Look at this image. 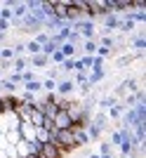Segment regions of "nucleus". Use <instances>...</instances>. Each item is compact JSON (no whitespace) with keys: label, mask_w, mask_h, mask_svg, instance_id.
Instances as JSON below:
<instances>
[{"label":"nucleus","mask_w":146,"mask_h":158,"mask_svg":"<svg viewBox=\"0 0 146 158\" xmlns=\"http://www.w3.org/2000/svg\"><path fill=\"white\" fill-rule=\"evenodd\" d=\"M0 10H2V7H0Z\"/></svg>","instance_id":"nucleus-37"},{"label":"nucleus","mask_w":146,"mask_h":158,"mask_svg":"<svg viewBox=\"0 0 146 158\" xmlns=\"http://www.w3.org/2000/svg\"><path fill=\"white\" fill-rule=\"evenodd\" d=\"M50 61H54V64H61V61H64V54H61L59 50H57V52H54L52 57H50Z\"/></svg>","instance_id":"nucleus-28"},{"label":"nucleus","mask_w":146,"mask_h":158,"mask_svg":"<svg viewBox=\"0 0 146 158\" xmlns=\"http://www.w3.org/2000/svg\"><path fill=\"white\" fill-rule=\"evenodd\" d=\"M123 109H125V106L120 104H116V106H111V109H108V113H106V118H113V120H120L123 118Z\"/></svg>","instance_id":"nucleus-10"},{"label":"nucleus","mask_w":146,"mask_h":158,"mask_svg":"<svg viewBox=\"0 0 146 158\" xmlns=\"http://www.w3.org/2000/svg\"><path fill=\"white\" fill-rule=\"evenodd\" d=\"M0 85H2V90H7V92H14V90H17V85L10 83V80H0Z\"/></svg>","instance_id":"nucleus-26"},{"label":"nucleus","mask_w":146,"mask_h":158,"mask_svg":"<svg viewBox=\"0 0 146 158\" xmlns=\"http://www.w3.org/2000/svg\"><path fill=\"white\" fill-rule=\"evenodd\" d=\"M43 90H47V92H54V90H57V83H54V80H43Z\"/></svg>","instance_id":"nucleus-25"},{"label":"nucleus","mask_w":146,"mask_h":158,"mask_svg":"<svg viewBox=\"0 0 146 158\" xmlns=\"http://www.w3.org/2000/svg\"><path fill=\"white\" fill-rule=\"evenodd\" d=\"M132 45L139 50V52H144V47H146V38H144V31L139 33V35H134V40H132Z\"/></svg>","instance_id":"nucleus-17"},{"label":"nucleus","mask_w":146,"mask_h":158,"mask_svg":"<svg viewBox=\"0 0 146 158\" xmlns=\"http://www.w3.org/2000/svg\"><path fill=\"white\" fill-rule=\"evenodd\" d=\"M17 132H19L21 142H35V127L28 123V120H19V127H17Z\"/></svg>","instance_id":"nucleus-2"},{"label":"nucleus","mask_w":146,"mask_h":158,"mask_svg":"<svg viewBox=\"0 0 146 158\" xmlns=\"http://www.w3.org/2000/svg\"><path fill=\"white\" fill-rule=\"evenodd\" d=\"M101 43H99V45L101 47H106V50H111V47H113V38H111V35H101Z\"/></svg>","instance_id":"nucleus-24"},{"label":"nucleus","mask_w":146,"mask_h":158,"mask_svg":"<svg viewBox=\"0 0 146 158\" xmlns=\"http://www.w3.org/2000/svg\"><path fill=\"white\" fill-rule=\"evenodd\" d=\"M87 83V71H75V76H73V85H85Z\"/></svg>","instance_id":"nucleus-16"},{"label":"nucleus","mask_w":146,"mask_h":158,"mask_svg":"<svg viewBox=\"0 0 146 158\" xmlns=\"http://www.w3.org/2000/svg\"><path fill=\"white\" fill-rule=\"evenodd\" d=\"M83 52H87V57H92L97 52V40H85V45H83Z\"/></svg>","instance_id":"nucleus-18"},{"label":"nucleus","mask_w":146,"mask_h":158,"mask_svg":"<svg viewBox=\"0 0 146 158\" xmlns=\"http://www.w3.org/2000/svg\"><path fill=\"white\" fill-rule=\"evenodd\" d=\"M120 26V19H118V17H116V14H106V17H104V19H101V31H113V28H118Z\"/></svg>","instance_id":"nucleus-5"},{"label":"nucleus","mask_w":146,"mask_h":158,"mask_svg":"<svg viewBox=\"0 0 146 158\" xmlns=\"http://www.w3.org/2000/svg\"><path fill=\"white\" fill-rule=\"evenodd\" d=\"M26 158H40V156H38V153H31V156H26Z\"/></svg>","instance_id":"nucleus-31"},{"label":"nucleus","mask_w":146,"mask_h":158,"mask_svg":"<svg viewBox=\"0 0 146 158\" xmlns=\"http://www.w3.org/2000/svg\"><path fill=\"white\" fill-rule=\"evenodd\" d=\"M132 28H134V24H132V21H123V19H120V26H118V31H123V33H130V31H132Z\"/></svg>","instance_id":"nucleus-22"},{"label":"nucleus","mask_w":146,"mask_h":158,"mask_svg":"<svg viewBox=\"0 0 146 158\" xmlns=\"http://www.w3.org/2000/svg\"><path fill=\"white\" fill-rule=\"evenodd\" d=\"M0 78H2V71H0Z\"/></svg>","instance_id":"nucleus-36"},{"label":"nucleus","mask_w":146,"mask_h":158,"mask_svg":"<svg viewBox=\"0 0 146 158\" xmlns=\"http://www.w3.org/2000/svg\"><path fill=\"white\" fill-rule=\"evenodd\" d=\"M87 158H101V156H99V153H92V156H87Z\"/></svg>","instance_id":"nucleus-30"},{"label":"nucleus","mask_w":146,"mask_h":158,"mask_svg":"<svg viewBox=\"0 0 146 158\" xmlns=\"http://www.w3.org/2000/svg\"><path fill=\"white\" fill-rule=\"evenodd\" d=\"M24 47H26V52L31 54V57H35V54H40V45L35 43V40H28V43H24Z\"/></svg>","instance_id":"nucleus-15"},{"label":"nucleus","mask_w":146,"mask_h":158,"mask_svg":"<svg viewBox=\"0 0 146 158\" xmlns=\"http://www.w3.org/2000/svg\"><path fill=\"white\" fill-rule=\"evenodd\" d=\"M92 125H97L99 130H104V127L108 125V118H106V113H97V116L92 118Z\"/></svg>","instance_id":"nucleus-13"},{"label":"nucleus","mask_w":146,"mask_h":158,"mask_svg":"<svg viewBox=\"0 0 146 158\" xmlns=\"http://www.w3.org/2000/svg\"><path fill=\"white\" fill-rule=\"evenodd\" d=\"M59 69L61 71H75V59H64L59 64Z\"/></svg>","instance_id":"nucleus-19"},{"label":"nucleus","mask_w":146,"mask_h":158,"mask_svg":"<svg viewBox=\"0 0 146 158\" xmlns=\"http://www.w3.org/2000/svg\"><path fill=\"white\" fill-rule=\"evenodd\" d=\"M33 40H35V43H38L40 47H43V45H45V43H47V40H50V35H47L45 31H40V33H35V38H33Z\"/></svg>","instance_id":"nucleus-21"},{"label":"nucleus","mask_w":146,"mask_h":158,"mask_svg":"<svg viewBox=\"0 0 146 158\" xmlns=\"http://www.w3.org/2000/svg\"><path fill=\"white\" fill-rule=\"evenodd\" d=\"M40 158H64V151H61L57 144L47 142V144H40V151H38Z\"/></svg>","instance_id":"nucleus-3"},{"label":"nucleus","mask_w":146,"mask_h":158,"mask_svg":"<svg viewBox=\"0 0 146 158\" xmlns=\"http://www.w3.org/2000/svg\"><path fill=\"white\" fill-rule=\"evenodd\" d=\"M120 139H123V130H116V132L111 135V139H108V142H111V146H118Z\"/></svg>","instance_id":"nucleus-23"},{"label":"nucleus","mask_w":146,"mask_h":158,"mask_svg":"<svg viewBox=\"0 0 146 158\" xmlns=\"http://www.w3.org/2000/svg\"><path fill=\"white\" fill-rule=\"evenodd\" d=\"M101 158H113V153H108V156H101Z\"/></svg>","instance_id":"nucleus-33"},{"label":"nucleus","mask_w":146,"mask_h":158,"mask_svg":"<svg viewBox=\"0 0 146 158\" xmlns=\"http://www.w3.org/2000/svg\"><path fill=\"white\" fill-rule=\"evenodd\" d=\"M26 64H28V57H19V59H14L12 61L14 73H24V71H26Z\"/></svg>","instance_id":"nucleus-11"},{"label":"nucleus","mask_w":146,"mask_h":158,"mask_svg":"<svg viewBox=\"0 0 146 158\" xmlns=\"http://www.w3.org/2000/svg\"><path fill=\"white\" fill-rule=\"evenodd\" d=\"M73 90H75V85H73V80H57V90H54V92H57V97H66V94H71Z\"/></svg>","instance_id":"nucleus-4"},{"label":"nucleus","mask_w":146,"mask_h":158,"mask_svg":"<svg viewBox=\"0 0 146 158\" xmlns=\"http://www.w3.org/2000/svg\"><path fill=\"white\" fill-rule=\"evenodd\" d=\"M0 59H2V50H0Z\"/></svg>","instance_id":"nucleus-34"},{"label":"nucleus","mask_w":146,"mask_h":158,"mask_svg":"<svg viewBox=\"0 0 146 158\" xmlns=\"http://www.w3.org/2000/svg\"><path fill=\"white\" fill-rule=\"evenodd\" d=\"M28 64L35 66V69H47L50 57H45V54H35V57H28Z\"/></svg>","instance_id":"nucleus-7"},{"label":"nucleus","mask_w":146,"mask_h":158,"mask_svg":"<svg viewBox=\"0 0 146 158\" xmlns=\"http://www.w3.org/2000/svg\"><path fill=\"white\" fill-rule=\"evenodd\" d=\"M26 12H28V7H26V2H17V5L12 7V19H24L26 17Z\"/></svg>","instance_id":"nucleus-8"},{"label":"nucleus","mask_w":146,"mask_h":158,"mask_svg":"<svg viewBox=\"0 0 146 158\" xmlns=\"http://www.w3.org/2000/svg\"><path fill=\"white\" fill-rule=\"evenodd\" d=\"M73 127V120H71V116H68L64 109H59L57 111V116L52 118V130H57V132H61V130H71Z\"/></svg>","instance_id":"nucleus-1"},{"label":"nucleus","mask_w":146,"mask_h":158,"mask_svg":"<svg viewBox=\"0 0 146 158\" xmlns=\"http://www.w3.org/2000/svg\"><path fill=\"white\" fill-rule=\"evenodd\" d=\"M12 59H14V52H12V47H10V50L5 47V50H2V61H12Z\"/></svg>","instance_id":"nucleus-27"},{"label":"nucleus","mask_w":146,"mask_h":158,"mask_svg":"<svg viewBox=\"0 0 146 158\" xmlns=\"http://www.w3.org/2000/svg\"><path fill=\"white\" fill-rule=\"evenodd\" d=\"M43 90V80H31L26 83V94H38Z\"/></svg>","instance_id":"nucleus-12"},{"label":"nucleus","mask_w":146,"mask_h":158,"mask_svg":"<svg viewBox=\"0 0 146 158\" xmlns=\"http://www.w3.org/2000/svg\"><path fill=\"white\" fill-rule=\"evenodd\" d=\"M108 153H113L111 142H101V144H99V156H108Z\"/></svg>","instance_id":"nucleus-20"},{"label":"nucleus","mask_w":146,"mask_h":158,"mask_svg":"<svg viewBox=\"0 0 146 158\" xmlns=\"http://www.w3.org/2000/svg\"><path fill=\"white\" fill-rule=\"evenodd\" d=\"M59 52L64 54V59H73V57L78 54V47H75V45H71V43H64V45L59 47Z\"/></svg>","instance_id":"nucleus-9"},{"label":"nucleus","mask_w":146,"mask_h":158,"mask_svg":"<svg viewBox=\"0 0 146 158\" xmlns=\"http://www.w3.org/2000/svg\"><path fill=\"white\" fill-rule=\"evenodd\" d=\"M116 104H118V99L113 97V94H108V97H101V99H99V106H101V109H111V106H116Z\"/></svg>","instance_id":"nucleus-14"},{"label":"nucleus","mask_w":146,"mask_h":158,"mask_svg":"<svg viewBox=\"0 0 146 158\" xmlns=\"http://www.w3.org/2000/svg\"><path fill=\"white\" fill-rule=\"evenodd\" d=\"M104 76H106V73H104V69H92V71H87V85L92 87L94 83H101V80H104Z\"/></svg>","instance_id":"nucleus-6"},{"label":"nucleus","mask_w":146,"mask_h":158,"mask_svg":"<svg viewBox=\"0 0 146 158\" xmlns=\"http://www.w3.org/2000/svg\"><path fill=\"white\" fill-rule=\"evenodd\" d=\"M10 83H14V85L21 83V73H12V76H10Z\"/></svg>","instance_id":"nucleus-29"},{"label":"nucleus","mask_w":146,"mask_h":158,"mask_svg":"<svg viewBox=\"0 0 146 158\" xmlns=\"http://www.w3.org/2000/svg\"><path fill=\"white\" fill-rule=\"evenodd\" d=\"M0 92H2V85H0Z\"/></svg>","instance_id":"nucleus-35"},{"label":"nucleus","mask_w":146,"mask_h":158,"mask_svg":"<svg viewBox=\"0 0 146 158\" xmlns=\"http://www.w3.org/2000/svg\"><path fill=\"white\" fill-rule=\"evenodd\" d=\"M2 40H5V33H0V43H2Z\"/></svg>","instance_id":"nucleus-32"}]
</instances>
